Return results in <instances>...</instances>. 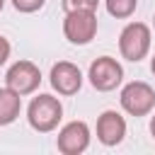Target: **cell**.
<instances>
[{"mask_svg":"<svg viewBox=\"0 0 155 155\" xmlns=\"http://www.w3.org/2000/svg\"><path fill=\"white\" fill-rule=\"evenodd\" d=\"M27 119H29V126L34 131L48 133L63 119V107H61L58 97H53V94H39V97L31 99V104L27 109Z\"/></svg>","mask_w":155,"mask_h":155,"instance_id":"1","label":"cell"},{"mask_svg":"<svg viewBox=\"0 0 155 155\" xmlns=\"http://www.w3.org/2000/svg\"><path fill=\"white\" fill-rule=\"evenodd\" d=\"M150 39H153V36H150L148 24H143V22H131V24H126V27L121 29L119 51H121V56H124L126 61L138 63L140 58L148 56V51H150Z\"/></svg>","mask_w":155,"mask_h":155,"instance_id":"2","label":"cell"},{"mask_svg":"<svg viewBox=\"0 0 155 155\" xmlns=\"http://www.w3.org/2000/svg\"><path fill=\"white\" fill-rule=\"evenodd\" d=\"M63 34L70 44H78V46H85L94 39L97 34V15L94 10H73V12H65V19H63Z\"/></svg>","mask_w":155,"mask_h":155,"instance_id":"3","label":"cell"},{"mask_svg":"<svg viewBox=\"0 0 155 155\" xmlns=\"http://www.w3.org/2000/svg\"><path fill=\"white\" fill-rule=\"evenodd\" d=\"M119 99H121V107H124L131 116H145V114H150L153 107H155V90H153L148 82L133 80V82L124 85Z\"/></svg>","mask_w":155,"mask_h":155,"instance_id":"4","label":"cell"},{"mask_svg":"<svg viewBox=\"0 0 155 155\" xmlns=\"http://www.w3.org/2000/svg\"><path fill=\"white\" fill-rule=\"evenodd\" d=\"M90 82H92V87L94 90H99V92H111V90H116L119 85H121V80H124V68H121V63L116 61V58H111V56H102V58H97L92 65H90Z\"/></svg>","mask_w":155,"mask_h":155,"instance_id":"5","label":"cell"},{"mask_svg":"<svg viewBox=\"0 0 155 155\" xmlns=\"http://www.w3.org/2000/svg\"><path fill=\"white\" fill-rule=\"evenodd\" d=\"M5 82L17 94H29V92H34L39 87L41 73H39V68L31 61H17V63L10 65V70L5 75Z\"/></svg>","mask_w":155,"mask_h":155,"instance_id":"6","label":"cell"},{"mask_svg":"<svg viewBox=\"0 0 155 155\" xmlns=\"http://www.w3.org/2000/svg\"><path fill=\"white\" fill-rule=\"evenodd\" d=\"M90 145V126L85 121H70L58 131V150L63 155H80Z\"/></svg>","mask_w":155,"mask_h":155,"instance_id":"7","label":"cell"},{"mask_svg":"<svg viewBox=\"0 0 155 155\" xmlns=\"http://www.w3.org/2000/svg\"><path fill=\"white\" fill-rule=\"evenodd\" d=\"M51 87L58 94H75L82 87V73L78 65L68 63V61H58L51 68Z\"/></svg>","mask_w":155,"mask_h":155,"instance_id":"8","label":"cell"},{"mask_svg":"<svg viewBox=\"0 0 155 155\" xmlns=\"http://www.w3.org/2000/svg\"><path fill=\"white\" fill-rule=\"evenodd\" d=\"M126 136V121L119 111H104L97 119V138L104 145H119Z\"/></svg>","mask_w":155,"mask_h":155,"instance_id":"9","label":"cell"},{"mask_svg":"<svg viewBox=\"0 0 155 155\" xmlns=\"http://www.w3.org/2000/svg\"><path fill=\"white\" fill-rule=\"evenodd\" d=\"M22 109V94H17L10 87H0V126L12 124L19 116Z\"/></svg>","mask_w":155,"mask_h":155,"instance_id":"10","label":"cell"},{"mask_svg":"<svg viewBox=\"0 0 155 155\" xmlns=\"http://www.w3.org/2000/svg\"><path fill=\"white\" fill-rule=\"evenodd\" d=\"M104 5H107V12H109L111 17L126 19V17H131V15L136 12L138 0H104Z\"/></svg>","mask_w":155,"mask_h":155,"instance_id":"11","label":"cell"},{"mask_svg":"<svg viewBox=\"0 0 155 155\" xmlns=\"http://www.w3.org/2000/svg\"><path fill=\"white\" fill-rule=\"evenodd\" d=\"M63 2V10L65 12H73V10H97L99 0H61Z\"/></svg>","mask_w":155,"mask_h":155,"instance_id":"12","label":"cell"},{"mask_svg":"<svg viewBox=\"0 0 155 155\" xmlns=\"http://www.w3.org/2000/svg\"><path fill=\"white\" fill-rule=\"evenodd\" d=\"M44 2L46 0H12L15 10H19V12H36L44 7Z\"/></svg>","mask_w":155,"mask_h":155,"instance_id":"13","label":"cell"},{"mask_svg":"<svg viewBox=\"0 0 155 155\" xmlns=\"http://www.w3.org/2000/svg\"><path fill=\"white\" fill-rule=\"evenodd\" d=\"M10 51H12L10 41H7V39H5L2 34H0V65H2V63H5L7 58H10Z\"/></svg>","mask_w":155,"mask_h":155,"instance_id":"14","label":"cell"},{"mask_svg":"<svg viewBox=\"0 0 155 155\" xmlns=\"http://www.w3.org/2000/svg\"><path fill=\"white\" fill-rule=\"evenodd\" d=\"M150 133H153V138H155V116H153V121H150Z\"/></svg>","mask_w":155,"mask_h":155,"instance_id":"15","label":"cell"},{"mask_svg":"<svg viewBox=\"0 0 155 155\" xmlns=\"http://www.w3.org/2000/svg\"><path fill=\"white\" fill-rule=\"evenodd\" d=\"M150 70L155 73V56H153V61H150Z\"/></svg>","mask_w":155,"mask_h":155,"instance_id":"16","label":"cell"},{"mask_svg":"<svg viewBox=\"0 0 155 155\" xmlns=\"http://www.w3.org/2000/svg\"><path fill=\"white\" fill-rule=\"evenodd\" d=\"M2 5H5V0H0V10H2Z\"/></svg>","mask_w":155,"mask_h":155,"instance_id":"17","label":"cell"},{"mask_svg":"<svg viewBox=\"0 0 155 155\" xmlns=\"http://www.w3.org/2000/svg\"><path fill=\"white\" fill-rule=\"evenodd\" d=\"M153 27H155V15H153Z\"/></svg>","mask_w":155,"mask_h":155,"instance_id":"18","label":"cell"}]
</instances>
